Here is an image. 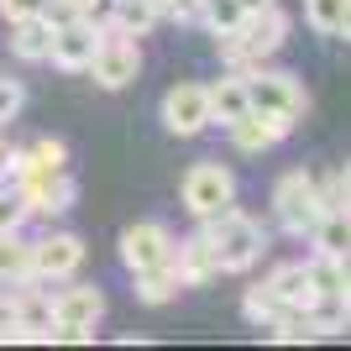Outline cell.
Instances as JSON below:
<instances>
[{
  "label": "cell",
  "instance_id": "cell-29",
  "mask_svg": "<svg viewBox=\"0 0 351 351\" xmlns=\"http://www.w3.org/2000/svg\"><path fill=\"white\" fill-rule=\"evenodd\" d=\"M162 11H173V16H194L199 11V0H158Z\"/></svg>",
  "mask_w": 351,
  "mask_h": 351
},
{
  "label": "cell",
  "instance_id": "cell-24",
  "mask_svg": "<svg viewBox=\"0 0 351 351\" xmlns=\"http://www.w3.org/2000/svg\"><path fill=\"white\" fill-rule=\"evenodd\" d=\"M63 158H69V147H63L58 136H43V142L32 147V168H37V173H58Z\"/></svg>",
  "mask_w": 351,
  "mask_h": 351
},
{
  "label": "cell",
  "instance_id": "cell-20",
  "mask_svg": "<svg viewBox=\"0 0 351 351\" xmlns=\"http://www.w3.org/2000/svg\"><path fill=\"white\" fill-rule=\"evenodd\" d=\"M32 273V247L16 231H0V283H21Z\"/></svg>",
  "mask_w": 351,
  "mask_h": 351
},
{
  "label": "cell",
  "instance_id": "cell-33",
  "mask_svg": "<svg viewBox=\"0 0 351 351\" xmlns=\"http://www.w3.org/2000/svg\"><path fill=\"white\" fill-rule=\"evenodd\" d=\"M341 184H346V199H351V162L341 168Z\"/></svg>",
  "mask_w": 351,
  "mask_h": 351
},
{
  "label": "cell",
  "instance_id": "cell-28",
  "mask_svg": "<svg viewBox=\"0 0 351 351\" xmlns=\"http://www.w3.org/2000/svg\"><path fill=\"white\" fill-rule=\"evenodd\" d=\"M47 0H0V11H5V21H21V16H37Z\"/></svg>",
  "mask_w": 351,
  "mask_h": 351
},
{
  "label": "cell",
  "instance_id": "cell-5",
  "mask_svg": "<svg viewBox=\"0 0 351 351\" xmlns=\"http://www.w3.org/2000/svg\"><path fill=\"white\" fill-rule=\"evenodd\" d=\"M236 199V178L220 168V162H194L189 178H184V205L194 210L199 220L220 215V210Z\"/></svg>",
  "mask_w": 351,
  "mask_h": 351
},
{
  "label": "cell",
  "instance_id": "cell-2",
  "mask_svg": "<svg viewBox=\"0 0 351 351\" xmlns=\"http://www.w3.org/2000/svg\"><path fill=\"white\" fill-rule=\"evenodd\" d=\"M283 37H289V16L278 11V5H267V11H247L241 16V27L236 32H220L215 43H220V53L231 63H263V58H273L283 47Z\"/></svg>",
  "mask_w": 351,
  "mask_h": 351
},
{
  "label": "cell",
  "instance_id": "cell-30",
  "mask_svg": "<svg viewBox=\"0 0 351 351\" xmlns=\"http://www.w3.org/2000/svg\"><path fill=\"white\" fill-rule=\"evenodd\" d=\"M336 267H341V283H346V293H351V252H341Z\"/></svg>",
  "mask_w": 351,
  "mask_h": 351
},
{
  "label": "cell",
  "instance_id": "cell-31",
  "mask_svg": "<svg viewBox=\"0 0 351 351\" xmlns=\"http://www.w3.org/2000/svg\"><path fill=\"white\" fill-rule=\"evenodd\" d=\"M336 37H346V43H351V0H346V16H341V27H336Z\"/></svg>",
  "mask_w": 351,
  "mask_h": 351
},
{
  "label": "cell",
  "instance_id": "cell-15",
  "mask_svg": "<svg viewBox=\"0 0 351 351\" xmlns=\"http://www.w3.org/2000/svg\"><path fill=\"white\" fill-rule=\"evenodd\" d=\"M173 267H178V278H184V283H210L220 273L210 236L199 231V236H189V241H178V247H173Z\"/></svg>",
  "mask_w": 351,
  "mask_h": 351
},
{
  "label": "cell",
  "instance_id": "cell-23",
  "mask_svg": "<svg viewBox=\"0 0 351 351\" xmlns=\"http://www.w3.org/2000/svg\"><path fill=\"white\" fill-rule=\"evenodd\" d=\"M341 16H346V0H304V21L315 32H325V37H336Z\"/></svg>",
  "mask_w": 351,
  "mask_h": 351
},
{
  "label": "cell",
  "instance_id": "cell-1",
  "mask_svg": "<svg viewBox=\"0 0 351 351\" xmlns=\"http://www.w3.org/2000/svg\"><path fill=\"white\" fill-rule=\"evenodd\" d=\"M205 236H210V247H215L220 273H247V267L263 257V247H267L263 226H257L252 215H241V210H231V205L220 210V215H210Z\"/></svg>",
  "mask_w": 351,
  "mask_h": 351
},
{
  "label": "cell",
  "instance_id": "cell-16",
  "mask_svg": "<svg viewBox=\"0 0 351 351\" xmlns=\"http://www.w3.org/2000/svg\"><path fill=\"white\" fill-rule=\"evenodd\" d=\"M11 53L16 58H27V63H37V58H47L53 53V16L47 11H37V16H21V21H11Z\"/></svg>",
  "mask_w": 351,
  "mask_h": 351
},
{
  "label": "cell",
  "instance_id": "cell-21",
  "mask_svg": "<svg viewBox=\"0 0 351 351\" xmlns=\"http://www.w3.org/2000/svg\"><path fill=\"white\" fill-rule=\"evenodd\" d=\"M162 16L158 0H116V11H110V21H116L121 32H132V37H142V32H152V21Z\"/></svg>",
  "mask_w": 351,
  "mask_h": 351
},
{
  "label": "cell",
  "instance_id": "cell-27",
  "mask_svg": "<svg viewBox=\"0 0 351 351\" xmlns=\"http://www.w3.org/2000/svg\"><path fill=\"white\" fill-rule=\"evenodd\" d=\"M21 100H27L21 84H16V79H0V121H11L16 110H21Z\"/></svg>",
  "mask_w": 351,
  "mask_h": 351
},
{
  "label": "cell",
  "instance_id": "cell-22",
  "mask_svg": "<svg viewBox=\"0 0 351 351\" xmlns=\"http://www.w3.org/2000/svg\"><path fill=\"white\" fill-rule=\"evenodd\" d=\"M241 315H247L252 325H263V330H273V325H278L283 315H289V309H283L278 299L267 293V283H257V289H247V299H241Z\"/></svg>",
  "mask_w": 351,
  "mask_h": 351
},
{
  "label": "cell",
  "instance_id": "cell-18",
  "mask_svg": "<svg viewBox=\"0 0 351 351\" xmlns=\"http://www.w3.org/2000/svg\"><path fill=\"white\" fill-rule=\"evenodd\" d=\"M309 236H315V252H325V257L351 252V210H325Z\"/></svg>",
  "mask_w": 351,
  "mask_h": 351
},
{
  "label": "cell",
  "instance_id": "cell-19",
  "mask_svg": "<svg viewBox=\"0 0 351 351\" xmlns=\"http://www.w3.org/2000/svg\"><path fill=\"white\" fill-rule=\"evenodd\" d=\"M178 289H184V278H178V267H173V263L136 273V299H142V304H168Z\"/></svg>",
  "mask_w": 351,
  "mask_h": 351
},
{
  "label": "cell",
  "instance_id": "cell-10",
  "mask_svg": "<svg viewBox=\"0 0 351 351\" xmlns=\"http://www.w3.org/2000/svg\"><path fill=\"white\" fill-rule=\"evenodd\" d=\"M289 132H293V121L289 116H273V110H247L241 121H231L236 152H267V147H278Z\"/></svg>",
  "mask_w": 351,
  "mask_h": 351
},
{
  "label": "cell",
  "instance_id": "cell-7",
  "mask_svg": "<svg viewBox=\"0 0 351 351\" xmlns=\"http://www.w3.org/2000/svg\"><path fill=\"white\" fill-rule=\"evenodd\" d=\"M121 263L132 267V273L173 263V236H168V226L142 220V226H132V231H121Z\"/></svg>",
  "mask_w": 351,
  "mask_h": 351
},
{
  "label": "cell",
  "instance_id": "cell-9",
  "mask_svg": "<svg viewBox=\"0 0 351 351\" xmlns=\"http://www.w3.org/2000/svg\"><path fill=\"white\" fill-rule=\"evenodd\" d=\"M95 47H100V27H95V21H84V16L53 21V53H47V58L58 63V69H89Z\"/></svg>",
  "mask_w": 351,
  "mask_h": 351
},
{
  "label": "cell",
  "instance_id": "cell-12",
  "mask_svg": "<svg viewBox=\"0 0 351 351\" xmlns=\"http://www.w3.org/2000/svg\"><path fill=\"white\" fill-rule=\"evenodd\" d=\"M105 315V299L100 289H63L58 299H53V325L58 330H95V320Z\"/></svg>",
  "mask_w": 351,
  "mask_h": 351
},
{
  "label": "cell",
  "instance_id": "cell-8",
  "mask_svg": "<svg viewBox=\"0 0 351 351\" xmlns=\"http://www.w3.org/2000/svg\"><path fill=\"white\" fill-rule=\"evenodd\" d=\"M162 126L173 136H194L210 126V89L205 84H173L162 100Z\"/></svg>",
  "mask_w": 351,
  "mask_h": 351
},
{
  "label": "cell",
  "instance_id": "cell-11",
  "mask_svg": "<svg viewBox=\"0 0 351 351\" xmlns=\"http://www.w3.org/2000/svg\"><path fill=\"white\" fill-rule=\"evenodd\" d=\"M84 263V241L79 236H47L32 247V278H69Z\"/></svg>",
  "mask_w": 351,
  "mask_h": 351
},
{
  "label": "cell",
  "instance_id": "cell-13",
  "mask_svg": "<svg viewBox=\"0 0 351 351\" xmlns=\"http://www.w3.org/2000/svg\"><path fill=\"white\" fill-rule=\"evenodd\" d=\"M267 293L278 299L289 315H304L309 304H315V283H309V267L304 263H283L273 267V278H267Z\"/></svg>",
  "mask_w": 351,
  "mask_h": 351
},
{
  "label": "cell",
  "instance_id": "cell-3",
  "mask_svg": "<svg viewBox=\"0 0 351 351\" xmlns=\"http://www.w3.org/2000/svg\"><path fill=\"white\" fill-rule=\"evenodd\" d=\"M273 210H278V220H283V231H289V236H309V231H315V220L325 215V205H320V178L304 173V168L283 173L278 189H273Z\"/></svg>",
  "mask_w": 351,
  "mask_h": 351
},
{
  "label": "cell",
  "instance_id": "cell-4",
  "mask_svg": "<svg viewBox=\"0 0 351 351\" xmlns=\"http://www.w3.org/2000/svg\"><path fill=\"white\" fill-rule=\"evenodd\" d=\"M142 69V53H136L132 32H121L116 21L100 27V47H95V58H89V73H95V84L100 89H126Z\"/></svg>",
  "mask_w": 351,
  "mask_h": 351
},
{
  "label": "cell",
  "instance_id": "cell-6",
  "mask_svg": "<svg viewBox=\"0 0 351 351\" xmlns=\"http://www.w3.org/2000/svg\"><path fill=\"white\" fill-rule=\"evenodd\" d=\"M247 100L252 110H273V116L299 121L309 110V89L293 73H257V79H247Z\"/></svg>",
  "mask_w": 351,
  "mask_h": 351
},
{
  "label": "cell",
  "instance_id": "cell-17",
  "mask_svg": "<svg viewBox=\"0 0 351 351\" xmlns=\"http://www.w3.org/2000/svg\"><path fill=\"white\" fill-rule=\"evenodd\" d=\"M247 110H252V100H247V79H220V84H210V121L231 126V121H241Z\"/></svg>",
  "mask_w": 351,
  "mask_h": 351
},
{
  "label": "cell",
  "instance_id": "cell-32",
  "mask_svg": "<svg viewBox=\"0 0 351 351\" xmlns=\"http://www.w3.org/2000/svg\"><path fill=\"white\" fill-rule=\"evenodd\" d=\"M267 5H278V0H241V11H267Z\"/></svg>",
  "mask_w": 351,
  "mask_h": 351
},
{
  "label": "cell",
  "instance_id": "cell-26",
  "mask_svg": "<svg viewBox=\"0 0 351 351\" xmlns=\"http://www.w3.org/2000/svg\"><path fill=\"white\" fill-rule=\"evenodd\" d=\"M32 173H37V168H32V152H5V162H0V178H5L11 189H21Z\"/></svg>",
  "mask_w": 351,
  "mask_h": 351
},
{
  "label": "cell",
  "instance_id": "cell-25",
  "mask_svg": "<svg viewBox=\"0 0 351 351\" xmlns=\"http://www.w3.org/2000/svg\"><path fill=\"white\" fill-rule=\"evenodd\" d=\"M27 215H32V210H27V194L5 184V189H0V231H16Z\"/></svg>",
  "mask_w": 351,
  "mask_h": 351
},
{
  "label": "cell",
  "instance_id": "cell-14",
  "mask_svg": "<svg viewBox=\"0 0 351 351\" xmlns=\"http://www.w3.org/2000/svg\"><path fill=\"white\" fill-rule=\"evenodd\" d=\"M21 194H27V210H43V215H58V210L73 205V178L63 173H32L27 184H21Z\"/></svg>",
  "mask_w": 351,
  "mask_h": 351
},
{
  "label": "cell",
  "instance_id": "cell-34",
  "mask_svg": "<svg viewBox=\"0 0 351 351\" xmlns=\"http://www.w3.org/2000/svg\"><path fill=\"white\" fill-rule=\"evenodd\" d=\"M5 152H11V147H5V142H0V162H5Z\"/></svg>",
  "mask_w": 351,
  "mask_h": 351
}]
</instances>
